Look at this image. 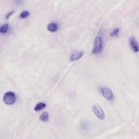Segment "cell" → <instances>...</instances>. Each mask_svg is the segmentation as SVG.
Returning <instances> with one entry per match:
<instances>
[{
    "label": "cell",
    "mask_w": 139,
    "mask_h": 139,
    "mask_svg": "<svg viewBox=\"0 0 139 139\" xmlns=\"http://www.w3.org/2000/svg\"><path fill=\"white\" fill-rule=\"evenodd\" d=\"M93 109L95 115L99 119L103 120L105 117V115L103 110L100 106L98 105H95L93 106Z\"/></svg>",
    "instance_id": "277c9868"
},
{
    "label": "cell",
    "mask_w": 139,
    "mask_h": 139,
    "mask_svg": "<svg viewBox=\"0 0 139 139\" xmlns=\"http://www.w3.org/2000/svg\"><path fill=\"white\" fill-rule=\"evenodd\" d=\"M46 106V104H45L42 102H40L37 105L34 110L36 111H39L44 109Z\"/></svg>",
    "instance_id": "ba28073f"
},
{
    "label": "cell",
    "mask_w": 139,
    "mask_h": 139,
    "mask_svg": "<svg viewBox=\"0 0 139 139\" xmlns=\"http://www.w3.org/2000/svg\"><path fill=\"white\" fill-rule=\"evenodd\" d=\"M119 30L118 28L116 29L113 30L111 33L110 34V35L111 37H113V36L117 35L119 33Z\"/></svg>",
    "instance_id": "4fadbf2b"
},
{
    "label": "cell",
    "mask_w": 139,
    "mask_h": 139,
    "mask_svg": "<svg viewBox=\"0 0 139 139\" xmlns=\"http://www.w3.org/2000/svg\"><path fill=\"white\" fill-rule=\"evenodd\" d=\"M15 95L14 93L8 92L5 94L4 97V100L5 103L8 105L14 104L15 101Z\"/></svg>",
    "instance_id": "7a4b0ae2"
},
{
    "label": "cell",
    "mask_w": 139,
    "mask_h": 139,
    "mask_svg": "<svg viewBox=\"0 0 139 139\" xmlns=\"http://www.w3.org/2000/svg\"><path fill=\"white\" fill-rule=\"evenodd\" d=\"M8 24H7L0 28V33H5L6 32L8 28Z\"/></svg>",
    "instance_id": "30bf717a"
},
{
    "label": "cell",
    "mask_w": 139,
    "mask_h": 139,
    "mask_svg": "<svg viewBox=\"0 0 139 139\" xmlns=\"http://www.w3.org/2000/svg\"><path fill=\"white\" fill-rule=\"evenodd\" d=\"M81 126L83 130H86L88 129V125L87 123L83 121L81 123Z\"/></svg>",
    "instance_id": "8fae6325"
},
{
    "label": "cell",
    "mask_w": 139,
    "mask_h": 139,
    "mask_svg": "<svg viewBox=\"0 0 139 139\" xmlns=\"http://www.w3.org/2000/svg\"><path fill=\"white\" fill-rule=\"evenodd\" d=\"M29 13L28 11H24L20 14V17L21 18H24L29 16Z\"/></svg>",
    "instance_id": "7c38bea8"
},
{
    "label": "cell",
    "mask_w": 139,
    "mask_h": 139,
    "mask_svg": "<svg viewBox=\"0 0 139 139\" xmlns=\"http://www.w3.org/2000/svg\"><path fill=\"white\" fill-rule=\"evenodd\" d=\"M40 119L41 120L44 122H47L48 120V114L47 112L43 113L41 116Z\"/></svg>",
    "instance_id": "9c48e42d"
},
{
    "label": "cell",
    "mask_w": 139,
    "mask_h": 139,
    "mask_svg": "<svg viewBox=\"0 0 139 139\" xmlns=\"http://www.w3.org/2000/svg\"><path fill=\"white\" fill-rule=\"evenodd\" d=\"M83 55L82 52L81 51H76L73 53L70 57V60L72 62L78 60Z\"/></svg>",
    "instance_id": "8992f818"
},
{
    "label": "cell",
    "mask_w": 139,
    "mask_h": 139,
    "mask_svg": "<svg viewBox=\"0 0 139 139\" xmlns=\"http://www.w3.org/2000/svg\"><path fill=\"white\" fill-rule=\"evenodd\" d=\"M103 96L108 100H111L113 98V95L111 91L106 87H102L100 89Z\"/></svg>",
    "instance_id": "3957f363"
},
{
    "label": "cell",
    "mask_w": 139,
    "mask_h": 139,
    "mask_svg": "<svg viewBox=\"0 0 139 139\" xmlns=\"http://www.w3.org/2000/svg\"><path fill=\"white\" fill-rule=\"evenodd\" d=\"M14 12V11H12V12L9 13V14L7 15L6 17V19H7L9 18V17Z\"/></svg>",
    "instance_id": "5bb4252c"
},
{
    "label": "cell",
    "mask_w": 139,
    "mask_h": 139,
    "mask_svg": "<svg viewBox=\"0 0 139 139\" xmlns=\"http://www.w3.org/2000/svg\"><path fill=\"white\" fill-rule=\"evenodd\" d=\"M129 45L132 50L135 53H137L139 51V46L135 38L131 37L129 40Z\"/></svg>",
    "instance_id": "5b68a950"
},
{
    "label": "cell",
    "mask_w": 139,
    "mask_h": 139,
    "mask_svg": "<svg viewBox=\"0 0 139 139\" xmlns=\"http://www.w3.org/2000/svg\"><path fill=\"white\" fill-rule=\"evenodd\" d=\"M102 48L101 38L100 37H97L95 39L94 41L92 53L95 54H99L101 52Z\"/></svg>",
    "instance_id": "6da1fadb"
},
{
    "label": "cell",
    "mask_w": 139,
    "mask_h": 139,
    "mask_svg": "<svg viewBox=\"0 0 139 139\" xmlns=\"http://www.w3.org/2000/svg\"><path fill=\"white\" fill-rule=\"evenodd\" d=\"M48 29L51 32H55L58 31V24L54 23L49 24L47 26Z\"/></svg>",
    "instance_id": "52a82bcc"
}]
</instances>
